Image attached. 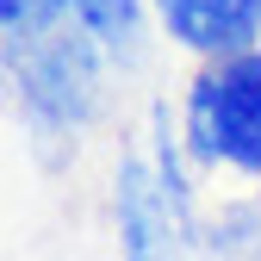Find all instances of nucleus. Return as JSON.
Instances as JSON below:
<instances>
[{"instance_id":"nucleus-4","label":"nucleus","mask_w":261,"mask_h":261,"mask_svg":"<svg viewBox=\"0 0 261 261\" xmlns=\"http://www.w3.org/2000/svg\"><path fill=\"white\" fill-rule=\"evenodd\" d=\"M180 199L168 187H149L143 162H124L118 174V230H124V261H180L174 255V218Z\"/></svg>"},{"instance_id":"nucleus-1","label":"nucleus","mask_w":261,"mask_h":261,"mask_svg":"<svg viewBox=\"0 0 261 261\" xmlns=\"http://www.w3.org/2000/svg\"><path fill=\"white\" fill-rule=\"evenodd\" d=\"M100 38L56 0H7V69L31 118L81 124L100 106Z\"/></svg>"},{"instance_id":"nucleus-5","label":"nucleus","mask_w":261,"mask_h":261,"mask_svg":"<svg viewBox=\"0 0 261 261\" xmlns=\"http://www.w3.org/2000/svg\"><path fill=\"white\" fill-rule=\"evenodd\" d=\"M62 13H75L93 38H100L118 62L137 56V38H143V25H137V0H56Z\"/></svg>"},{"instance_id":"nucleus-2","label":"nucleus","mask_w":261,"mask_h":261,"mask_svg":"<svg viewBox=\"0 0 261 261\" xmlns=\"http://www.w3.org/2000/svg\"><path fill=\"white\" fill-rule=\"evenodd\" d=\"M187 149L199 162H224L237 174H261V56H218L187 93Z\"/></svg>"},{"instance_id":"nucleus-3","label":"nucleus","mask_w":261,"mask_h":261,"mask_svg":"<svg viewBox=\"0 0 261 261\" xmlns=\"http://www.w3.org/2000/svg\"><path fill=\"white\" fill-rule=\"evenodd\" d=\"M162 25L180 50L199 56H243L261 38V0H155Z\"/></svg>"},{"instance_id":"nucleus-6","label":"nucleus","mask_w":261,"mask_h":261,"mask_svg":"<svg viewBox=\"0 0 261 261\" xmlns=\"http://www.w3.org/2000/svg\"><path fill=\"white\" fill-rule=\"evenodd\" d=\"M237 261H261V255H255V249H249V255H237Z\"/></svg>"}]
</instances>
